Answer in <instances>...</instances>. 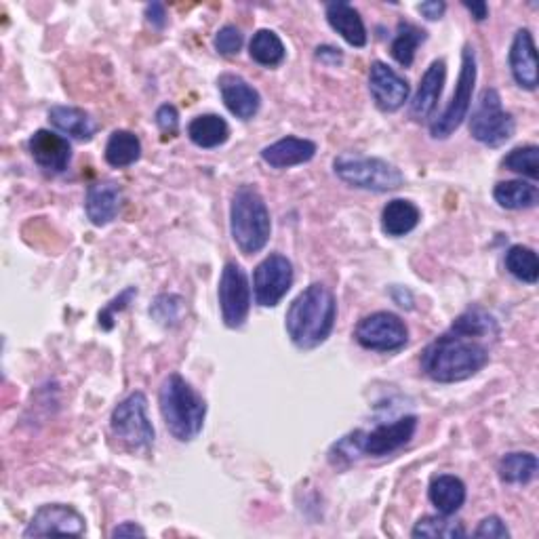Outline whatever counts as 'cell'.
I'll return each mask as SVG.
<instances>
[{"instance_id":"1","label":"cell","mask_w":539,"mask_h":539,"mask_svg":"<svg viewBox=\"0 0 539 539\" xmlns=\"http://www.w3.org/2000/svg\"><path fill=\"white\" fill-rule=\"evenodd\" d=\"M422 371L438 384H455L474 377L489 363L485 339L449 329L422 352Z\"/></svg>"},{"instance_id":"2","label":"cell","mask_w":539,"mask_h":539,"mask_svg":"<svg viewBox=\"0 0 539 539\" xmlns=\"http://www.w3.org/2000/svg\"><path fill=\"white\" fill-rule=\"evenodd\" d=\"M337 318L335 295L325 285H310L299 293L285 316L289 339L299 350H314L333 333Z\"/></svg>"},{"instance_id":"3","label":"cell","mask_w":539,"mask_h":539,"mask_svg":"<svg viewBox=\"0 0 539 539\" xmlns=\"http://www.w3.org/2000/svg\"><path fill=\"white\" fill-rule=\"evenodd\" d=\"M163 422L179 443H190L203 432L207 403L179 373H171L158 392Z\"/></svg>"},{"instance_id":"4","label":"cell","mask_w":539,"mask_h":539,"mask_svg":"<svg viewBox=\"0 0 539 539\" xmlns=\"http://www.w3.org/2000/svg\"><path fill=\"white\" fill-rule=\"evenodd\" d=\"M230 234L245 255L262 251L272 234V219L264 196L253 186H241L230 205Z\"/></svg>"},{"instance_id":"5","label":"cell","mask_w":539,"mask_h":539,"mask_svg":"<svg viewBox=\"0 0 539 539\" xmlns=\"http://www.w3.org/2000/svg\"><path fill=\"white\" fill-rule=\"evenodd\" d=\"M333 171L344 184L369 192H392L405 184L401 169L384 161V158L358 152L339 154L333 161Z\"/></svg>"},{"instance_id":"6","label":"cell","mask_w":539,"mask_h":539,"mask_svg":"<svg viewBox=\"0 0 539 539\" xmlns=\"http://www.w3.org/2000/svg\"><path fill=\"white\" fill-rule=\"evenodd\" d=\"M417 430V417L405 415L398 417L392 424H382L371 432L358 430L346 436L342 443L335 445L339 457H354V455H369V457H384L401 447H405Z\"/></svg>"},{"instance_id":"7","label":"cell","mask_w":539,"mask_h":539,"mask_svg":"<svg viewBox=\"0 0 539 539\" xmlns=\"http://www.w3.org/2000/svg\"><path fill=\"white\" fill-rule=\"evenodd\" d=\"M114 436L131 451H148L154 445V426L148 417V398L144 392L129 394L118 403L110 417Z\"/></svg>"},{"instance_id":"8","label":"cell","mask_w":539,"mask_h":539,"mask_svg":"<svg viewBox=\"0 0 539 539\" xmlns=\"http://www.w3.org/2000/svg\"><path fill=\"white\" fill-rule=\"evenodd\" d=\"M516 123L510 112L504 110L502 97L497 89L487 87L476 99V106L470 116V135L489 148L504 146L512 139Z\"/></svg>"},{"instance_id":"9","label":"cell","mask_w":539,"mask_h":539,"mask_svg":"<svg viewBox=\"0 0 539 539\" xmlns=\"http://www.w3.org/2000/svg\"><path fill=\"white\" fill-rule=\"evenodd\" d=\"M474 85H476V53L470 45H466L462 51V70H459L451 102L447 104L443 114L436 116L430 125V133L434 139H447L462 127V123L470 114Z\"/></svg>"},{"instance_id":"10","label":"cell","mask_w":539,"mask_h":539,"mask_svg":"<svg viewBox=\"0 0 539 539\" xmlns=\"http://www.w3.org/2000/svg\"><path fill=\"white\" fill-rule=\"evenodd\" d=\"M354 337L365 350L396 352L407 346L409 329L401 321V316L392 312H375L356 325Z\"/></svg>"},{"instance_id":"11","label":"cell","mask_w":539,"mask_h":539,"mask_svg":"<svg viewBox=\"0 0 539 539\" xmlns=\"http://www.w3.org/2000/svg\"><path fill=\"white\" fill-rule=\"evenodd\" d=\"M219 308L228 329H241L251 310V287L247 272L236 262H228L219 278Z\"/></svg>"},{"instance_id":"12","label":"cell","mask_w":539,"mask_h":539,"mask_svg":"<svg viewBox=\"0 0 539 539\" xmlns=\"http://www.w3.org/2000/svg\"><path fill=\"white\" fill-rule=\"evenodd\" d=\"M293 287V266L281 253L268 255L253 272V297L262 308H276Z\"/></svg>"},{"instance_id":"13","label":"cell","mask_w":539,"mask_h":539,"mask_svg":"<svg viewBox=\"0 0 539 539\" xmlns=\"http://www.w3.org/2000/svg\"><path fill=\"white\" fill-rule=\"evenodd\" d=\"M369 91L382 112H396L409 102L411 87L407 78L384 62H373L369 70Z\"/></svg>"},{"instance_id":"14","label":"cell","mask_w":539,"mask_h":539,"mask_svg":"<svg viewBox=\"0 0 539 539\" xmlns=\"http://www.w3.org/2000/svg\"><path fill=\"white\" fill-rule=\"evenodd\" d=\"M87 531L85 518L72 506L47 504L38 508L30 521L24 537H49V535H83Z\"/></svg>"},{"instance_id":"15","label":"cell","mask_w":539,"mask_h":539,"mask_svg":"<svg viewBox=\"0 0 539 539\" xmlns=\"http://www.w3.org/2000/svg\"><path fill=\"white\" fill-rule=\"evenodd\" d=\"M34 163L51 173H64L72 161V146L64 135L38 129L28 142Z\"/></svg>"},{"instance_id":"16","label":"cell","mask_w":539,"mask_h":539,"mask_svg":"<svg viewBox=\"0 0 539 539\" xmlns=\"http://www.w3.org/2000/svg\"><path fill=\"white\" fill-rule=\"evenodd\" d=\"M219 93H222V99L226 108L241 121H251V118L259 112V106H262V97H259L257 89L249 85L243 76L238 74H222L219 76Z\"/></svg>"},{"instance_id":"17","label":"cell","mask_w":539,"mask_h":539,"mask_svg":"<svg viewBox=\"0 0 539 539\" xmlns=\"http://www.w3.org/2000/svg\"><path fill=\"white\" fill-rule=\"evenodd\" d=\"M510 70L516 85L527 91H535L539 76H537V51H535V41L533 34L529 30H518L512 47H510Z\"/></svg>"},{"instance_id":"18","label":"cell","mask_w":539,"mask_h":539,"mask_svg":"<svg viewBox=\"0 0 539 539\" xmlns=\"http://www.w3.org/2000/svg\"><path fill=\"white\" fill-rule=\"evenodd\" d=\"M445 81H447V64L443 59H434L430 68L424 72L422 81H419L417 93L409 108L411 118H415V121H426V118L434 114L438 99L443 95Z\"/></svg>"},{"instance_id":"19","label":"cell","mask_w":539,"mask_h":539,"mask_svg":"<svg viewBox=\"0 0 539 539\" xmlns=\"http://www.w3.org/2000/svg\"><path fill=\"white\" fill-rule=\"evenodd\" d=\"M123 207V188L114 182H97L87 188L85 211L95 226L114 222Z\"/></svg>"},{"instance_id":"20","label":"cell","mask_w":539,"mask_h":539,"mask_svg":"<svg viewBox=\"0 0 539 539\" xmlns=\"http://www.w3.org/2000/svg\"><path fill=\"white\" fill-rule=\"evenodd\" d=\"M316 154V144L302 137H283L262 150L264 163L272 169H289L310 163Z\"/></svg>"},{"instance_id":"21","label":"cell","mask_w":539,"mask_h":539,"mask_svg":"<svg viewBox=\"0 0 539 539\" xmlns=\"http://www.w3.org/2000/svg\"><path fill=\"white\" fill-rule=\"evenodd\" d=\"M327 22L329 26L344 38L352 47H365L367 45V28L363 24V17L352 5L348 3H329L327 5Z\"/></svg>"},{"instance_id":"22","label":"cell","mask_w":539,"mask_h":539,"mask_svg":"<svg viewBox=\"0 0 539 539\" xmlns=\"http://www.w3.org/2000/svg\"><path fill=\"white\" fill-rule=\"evenodd\" d=\"M49 121L55 129L70 135L72 139H78V142H91L97 133L95 118L74 106H53L49 110Z\"/></svg>"},{"instance_id":"23","label":"cell","mask_w":539,"mask_h":539,"mask_svg":"<svg viewBox=\"0 0 539 539\" xmlns=\"http://www.w3.org/2000/svg\"><path fill=\"white\" fill-rule=\"evenodd\" d=\"M428 497L438 514L453 516L466 502V485L453 474H441L430 483Z\"/></svg>"},{"instance_id":"24","label":"cell","mask_w":539,"mask_h":539,"mask_svg":"<svg viewBox=\"0 0 539 539\" xmlns=\"http://www.w3.org/2000/svg\"><path fill=\"white\" fill-rule=\"evenodd\" d=\"M419 219H422V213L417 205L405 198H394L382 211V230L392 238H401L417 228Z\"/></svg>"},{"instance_id":"25","label":"cell","mask_w":539,"mask_h":539,"mask_svg":"<svg viewBox=\"0 0 539 539\" xmlns=\"http://www.w3.org/2000/svg\"><path fill=\"white\" fill-rule=\"evenodd\" d=\"M188 137L190 142L198 148H219L228 142L230 127L222 116L217 114H201L188 125Z\"/></svg>"},{"instance_id":"26","label":"cell","mask_w":539,"mask_h":539,"mask_svg":"<svg viewBox=\"0 0 539 539\" xmlns=\"http://www.w3.org/2000/svg\"><path fill=\"white\" fill-rule=\"evenodd\" d=\"M493 198L499 207L510 211H523L533 209L539 201L537 186L523 179H510V182H499L493 188Z\"/></svg>"},{"instance_id":"27","label":"cell","mask_w":539,"mask_h":539,"mask_svg":"<svg viewBox=\"0 0 539 539\" xmlns=\"http://www.w3.org/2000/svg\"><path fill=\"white\" fill-rule=\"evenodd\" d=\"M142 158V142L131 131H114L106 144V163L116 169L135 165Z\"/></svg>"},{"instance_id":"28","label":"cell","mask_w":539,"mask_h":539,"mask_svg":"<svg viewBox=\"0 0 539 539\" xmlns=\"http://www.w3.org/2000/svg\"><path fill=\"white\" fill-rule=\"evenodd\" d=\"M249 55L253 62L264 68H276L285 62V45L281 36L272 30H257L249 43Z\"/></svg>"},{"instance_id":"29","label":"cell","mask_w":539,"mask_h":539,"mask_svg":"<svg viewBox=\"0 0 539 539\" xmlns=\"http://www.w3.org/2000/svg\"><path fill=\"white\" fill-rule=\"evenodd\" d=\"M539 462L533 453H508L497 466L499 478L508 485H527L537 474Z\"/></svg>"},{"instance_id":"30","label":"cell","mask_w":539,"mask_h":539,"mask_svg":"<svg viewBox=\"0 0 539 539\" xmlns=\"http://www.w3.org/2000/svg\"><path fill=\"white\" fill-rule=\"evenodd\" d=\"M426 32L422 28H417L413 24H401L398 26V32L394 36V41L390 45V55L396 59L403 68H409L415 59V53L426 41Z\"/></svg>"},{"instance_id":"31","label":"cell","mask_w":539,"mask_h":539,"mask_svg":"<svg viewBox=\"0 0 539 539\" xmlns=\"http://www.w3.org/2000/svg\"><path fill=\"white\" fill-rule=\"evenodd\" d=\"M506 270L523 281L527 285H535L539 278V262H537V253L529 247L523 245H514L506 253Z\"/></svg>"},{"instance_id":"32","label":"cell","mask_w":539,"mask_h":539,"mask_svg":"<svg viewBox=\"0 0 539 539\" xmlns=\"http://www.w3.org/2000/svg\"><path fill=\"white\" fill-rule=\"evenodd\" d=\"M413 537H445V539H455V537H466V529L462 523L451 521L449 516H424L419 518L415 529L411 531Z\"/></svg>"},{"instance_id":"33","label":"cell","mask_w":539,"mask_h":539,"mask_svg":"<svg viewBox=\"0 0 539 539\" xmlns=\"http://www.w3.org/2000/svg\"><path fill=\"white\" fill-rule=\"evenodd\" d=\"M502 167L512 171V173L529 177L531 182H537L539 179V148L537 146L514 148L502 161Z\"/></svg>"},{"instance_id":"34","label":"cell","mask_w":539,"mask_h":539,"mask_svg":"<svg viewBox=\"0 0 539 539\" xmlns=\"http://www.w3.org/2000/svg\"><path fill=\"white\" fill-rule=\"evenodd\" d=\"M243 43H245V38L236 26H224L215 36V49L219 55H224V57L236 55L238 51L243 49Z\"/></svg>"},{"instance_id":"35","label":"cell","mask_w":539,"mask_h":539,"mask_svg":"<svg viewBox=\"0 0 539 539\" xmlns=\"http://www.w3.org/2000/svg\"><path fill=\"white\" fill-rule=\"evenodd\" d=\"M167 304H169V295H161L152 304L150 314L156 318L158 323H165V325L171 323L173 325V323L179 321V316H182V299L173 295L171 306H167Z\"/></svg>"},{"instance_id":"36","label":"cell","mask_w":539,"mask_h":539,"mask_svg":"<svg viewBox=\"0 0 539 539\" xmlns=\"http://www.w3.org/2000/svg\"><path fill=\"white\" fill-rule=\"evenodd\" d=\"M156 125L161 129L165 137H175L179 131V114L177 108L171 104H165L156 110Z\"/></svg>"},{"instance_id":"37","label":"cell","mask_w":539,"mask_h":539,"mask_svg":"<svg viewBox=\"0 0 539 539\" xmlns=\"http://www.w3.org/2000/svg\"><path fill=\"white\" fill-rule=\"evenodd\" d=\"M474 537H489V539H508L510 531L506 523L499 516H487L485 521L478 525L474 531Z\"/></svg>"},{"instance_id":"38","label":"cell","mask_w":539,"mask_h":539,"mask_svg":"<svg viewBox=\"0 0 539 539\" xmlns=\"http://www.w3.org/2000/svg\"><path fill=\"white\" fill-rule=\"evenodd\" d=\"M135 295H137V289H135V287H129L127 291H123L121 295H118V297L114 299V302H112L102 314H99V325L106 327V329H112V314H114L116 310H125L127 304L131 302V297H135Z\"/></svg>"},{"instance_id":"39","label":"cell","mask_w":539,"mask_h":539,"mask_svg":"<svg viewBox=\"0 0 539 539\" xmlns=\"http://www.w3.org/2000/svg\"><path fill=\"white\" fill-rule=\"evenodd\" d=\"M447 11L445 3H438V0H428V3L419 5V13H422L430 22H436V19H441Z\"/></svg>"},{"instance_id":"40","label":"cell","mask_w":539,"mask_h":539,"mask_svg":"<svg viewBox=\"0 0 539 539\" xmlns=\"http://www.w3.org/2000/svg\"><path fill=\"white\" fill-rule=\"evenodd\" d=\"M316 59H321V62L327 66H337V64L344 62V55L339 53V49H335V47H318Z\"/></svg>"},{"instance_id":"41","label":"cell","mask_w":539,"mask_h":539,"mask_svg":"<svg viewBox=\"0 0 539 539\" xmlns=\"http://www.w3.org/2000/svg\"><path fill=\"white\" fill-rule=\"evenodd\" d=\"M146 17H148V22H150L152 26H156V28H165V24H167L165 7H163V5H158V3H154V5H150V7L146 9Z\"/></svg>"},{"instance_id":"42","label":"cell","mask_w":539,"mask_h":539,"mask_svg":"<svg viewBox=\"0 0 539 539\" xmlns=\"http://www.w3.org/2000/svg\"><path fill=\"white\" fill-rule=\"evenodd\" d=\"M110 535H112V537H135V535L144 537L146 531H144L142 527H139V525H135V523H123V525L114 527Z\"/></svg>"},{"instance_id":"43","label":"cell","mask_w":539,"mask_h":539,"mask_svg":"<svg viewBox=\"0 0 539 539\" xmlns=\"http://www.w3.org/2000/svg\"><path fill=\"white\" fill-rule=\"evenodd\" d=\"M472 15H474V19H476V22H485V19L489 17V7H487V3H466L464 5Z\"/></svg>"}]
</instances>
